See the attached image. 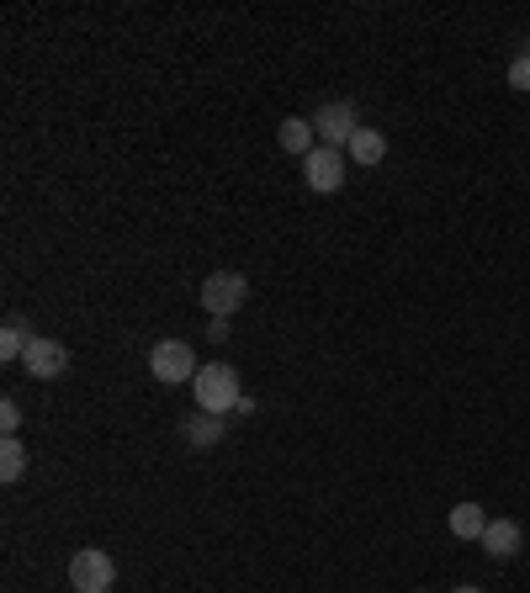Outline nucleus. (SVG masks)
<instances>
[{
  "instance_id": "nucleus-1",
  "label": "nucleus",
  "mask_w": 530,
  "mask_h": 593,
  "mask_svg": "<svg viewBox=\"0 0 530 593\" xmlns=\"http://www.w3.org/2000/svg\"><path fill=\"white\" fill-rule=\"evenodd\" d=\"M192 392H196V408L202 413H239L244 403V387H239V371L234 366H223V360H213V366H202L192 381Z\"/></svg>"
},
{
  "instance_id": "nucleus-2",
  "label": "nucleus",
  "mask_w": 530,
  "mask_h": 593,
  "mask_svg": "<svg viewBox=\"0 0 530 593\" xmlns=\"http://www.w3.org/2000/svg\"><path fill=\"white\" fill-rule=\"evenodd\" d=\"M149 371L160 387H186V381H196V350L186 339H160L149 350Z\"/></svg>"
},
{
  "instance_id": "nucleus-3",
  "label": "nucleus",
  "mask_w": 530,
  "mask_h": 593,
  "mask_svg": "<svg viewBox=\"0 0 530 593\" xmlns=\"http://www.w3.org/2000/svg\"><path fill=\"white\" fill-rule=\"evenodd\" d=\"M244 303H249L244 270H213V276H202V308L213 313V318H234Z\"/></svg>"
},
{
  "instance_id": "nucleus-4",
  "label": "nucleus",
  "mask_w": 530,
  "mask_h": 593,
  "mask_svg": "<svg viewBox=\"0 0 530 593\" xmlns=\"http://www.w3.org/2000/svg\"><path fill=\"white\" fill-rule=\"evenodd\" d=\"M70 583H74V593H112V583H118V562H112L106 551H96V546L74 551Z\"/></svg>"
},
{
  "instance_id": "nucleus-5",
  "label": "nucleus",
  "mask_w": 530,
  "mask_h": 593,
  "mask_svg": "<svg viewBox=\"0 0 530 593\" xmlns=\"http://www.w3.org/2000/svg\"><path fill=\"white\" fill-rule=\"evenodd\" d=\"M345 170H350L345 149H329V143H318L314 154L303 160V181H308V191H318V196H335V191L345 186Z\"/></svg>"
},
{
  "instance_id": "nucleus-6",
  "label": "nucleus",
  "mask_w": 530,
  "mask_h": 593,
  "mask_svg": "<svg viewBox=\"0 0 530 593\" xmlns=\"http://www.w3.org/2000/svg\"><path fill=\"white\" fill-rule=\"evenodd\" d=\"M314 133H318V143L345 149V143L361 133V112H356L350 101H324V106L314 112Z\"/></svg>"
},
{
  "instance_id": "nucleus-7",
  "label": "nucleus",
  "mask_w": 530,
  "mask_h": 593,
  "mask_svg": "<svg viewBox=\"0 0 530 593\" xmlns=\"http://www.w3.org/2000/svg\"><path fill=\"white\" fill-rule=\"evenodd\" d=\"M22 366H27V377L32 381H53V377H64V371H70V350H64L59 339H43V334H38V339L27 345Z\"/></svg>"
},
{
  "instance_id": "nucleus-8",
  "label": "nucleus",
  "mask_w": 530,
  "mask_h": 593,
  "mask_svg": "<svg viewBox=\"0 0 530 593\" xmlns=\"http://www.w3.org/2000/svg\"><path fill=\"white\" fill-rule=\"evenodd\" d=\"M520 546H526V530L514 520H488V530H482V551L493 556V562H509V556H520Z\"/></svg>"
},
{
  "instance_id": "nucleus-9",
  "label": "nucleus",
  "mask_w": 530,
  "mask_h": 593,
  "mask_svg": "<svg viewBox=\"0 0 530 593\" xmlns=\"http://www.w3.org/2000/svg\"><path fill=\"white\" fill-rule=\"evenodd\" d=\"M181 434H186V446H192V451H213L217 440H223V419L196 408V413H186V419H181Z\"/></svg>"
},
{
  "instance_id": "nucleus-10",
  "label": "nucleus",
  "mask_w": 530,
  "mask_h": 593,
  "mask_svg": "<svg viewBox=\"0 0 530 593\" xmlns=\"http://www.w3.org/2000/svg\"><path fill=\"white\" fill-rule=\"evenodd\" d=\"M345 160H350V165H361V170H377L387 160V139L377 133V127H361L356 139L345 143Z\"/></svg>"
},
{
  "instance_id": "nucleus-11",
  "label": "nucleus",
  "mask_w": 530,
  "mask_h": 593,
  "mask_svg": "<svg viewBox=\"0 0 530 593\" xmlns=\"http://www.w3.org/2000/svg\"><path fill=\"white\" fill-rule=\"evenodd\" d=\"M276 143L287 149V154H297V160H308L318 149V133H314V117H287L282 127H276Z\"/></svg>"
},
{
  "instance_id": "nucleus-12",
  "label": "nucleus",
  "mask_w": 530,
  "mask_h": 593,
  "mask_svg": "<svg viewBox=\"0 0 530 593\" xmlns=\"http://www.w3.org/2000/svg\"><path fill=\"white\" fill-rule=\"evenodd\" d=\"M482 530H488V509L482 503H457L451 509V535L457 541H482Z\"/></svg>"
},
{
  "instance_id": "nucleus-13",
  "label": "nucleus",
  "mask_w": 530,
  "mask_h": 593,
  "mask_svg": "<svg viewBox=\"0 0 530 593\" xmlns=\"http://www.w3.org/2000/svg\"><path fill=\"white\" fill-rule=\"evenodd\" d=\"M32 339H38V334L27 329L22 318H6V329H0V360H22Z\"/></svg>"
},
{
  "instance_id": "nucleus-14",
  "label": "nucleus",
  "mask_w": 530,
  "mask_h": 593,
  "mask_svg": "<svg viewBox=\"0 0 530 593\" xmlns=\"http://www.w3.org/2000/svg\"><path fill=\"white\" fill-rule=\"evenodd\" d=\"M0 477H6V482H22L27 477V451L17 434H6V446H0Z\"/></svg>"
},
{
  "instance_id": "nucleus-15",
  "label": "nucleus",
  "mask_w": 530,
  "mask_h": 593,
  "mask_svg": "<svg viewBox=\"0 0 530 593\" xmlns=\"http://www.w3.org/2000/svg\"><path fill=\"white\" fill-rule=\"evenodd\" d=\"M509 85H514V91H530V53H520V59L509 64Z\"/></svg>"
},
{
  "instance_id": "nucleus-16",
  "label": "nucleus",
  "mask_w": 530,
  "mask_h": 593,
  "mask_svg": "<svg viewBox=\"0 0 530 593\" xmlns=\"http://www.w3.org/2000/svg\"><path fill=\"white\" fill-rule=\"evenodd\" d=\"M0 429H6V434H17V429H22V408H17V398H6V403H0Z\"/></svg>"
},
{
  "instance_id": "nucleus-17",
  "label": "nucleus",
  "mask_w": 530,
  "mask_h": 593,
  "mask_svg": "<svg viewBox=\"0 0 530 593\" xmlns=\"http://www.w3.org/2000/svg\"><path fill=\"white\" fill-rule=\"evenodd\" d=\"M207 339H228V318H213V324H207Z\"/></svg>"
},
{
  "instance_id": "nucleus-18",
  "label": "nucleus",
  "mask_w": 530,
  "mask_h": 593,
  "mask_svg": "<svg viewBox=\"0 0 530 593\" xmlns=\"http://www.w3.org/2000/svg\"><path fill=\"white\" fill-rule=\"evenodd\" d=\"M457 593H482V589H472V583H467V589H457Z\"/></svg>"
},
{
  "instance_id": "nucleus-19",
  "label": "nucleus",
  "mask_w": 530,
  "mask_h": 593,
  "mask_svg": "<svg viewBox=\"0 0 530 593\" xmlns=\"http://www.w3.org/2000/svg\"><path fill=\"white\" fill-rule=\"evenodd\" d=\"M414 593H425V589H414Z\"/></svg>"
}]
</instances>
